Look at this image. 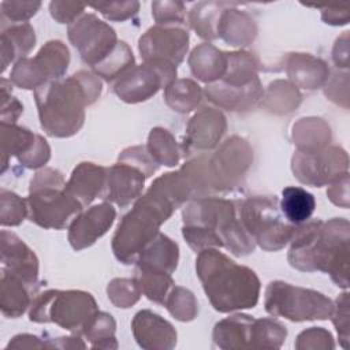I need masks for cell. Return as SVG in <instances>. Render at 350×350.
Listing matches in <instances>:
<instances>
[{
    "instance_id": "8",
    "label": "cell",
    "mask_w": 350,
    "mask_h": 350,
    "mask_svg": "<svg viewBox=\"0 0 350 350\" xmlns=\"http://www.w3.org/2000/svg\"><path fill=\"white\" fill-rule=\"evenodd\" d=\"M97 312L96 299L90 293L46 290L33 298L29 319L34 323H55L74 335H82Z\"/></svg>"
},
{
    "instance_id": "27",
    "label": "cell",
    "mask_w": 350,
    "mask_h": 350,
    "mask_svg": "<svg viewBox=\"0 0 350 350\" xmlns=\"http://www.w3.org/2000/svg\"><path fill=\"white\" fill-rule=\"evenodd\" d=\"M189 66L196 78L202 82L213 83L220 81L227 66V52H223L212 44H200L189 57Z\"/></svg>"
},
{
    "instance_id": "15",
    "label": "cell",
    "mask_w": 350,
    "mask_h": 350,
    "mask_svg": "<svg viewBox=\"0 0 350 350\" xmlns=\"http://www.w3.org/2000/svg\"><path fill=\"white\" fill-rule=\"evenodd\" d=\"M138 49L144 62L178 67L189 49V33L180 26L156 25L141 36Z\"/></svg>"
},
{
    "instance_id": "4",
    "label": "cell",
    "mask_w": 350,
    "mask_h": 350,
    "mask_svg": "<svg viewBox=\"0 0 350 350\" xmlns=\"http://www.w3.org/2000/svg\"><path fill=\"white\" fill-rule=\"evenodd\" d=\"M196 271L215 310L228 313L257 305L260 280L249 267L239 265L221 252L209 247L198 252Z\"/></svg>"
},
{
    "instance_id": "30",
    "label": "cell",
    "mask_w": 350,
    "mask_h": 350,
    "mask_svg": "<svg viewBox=\"0 0 350 350\" xmlns=\"http://www.w3.org/2000/svg\"><path fill=\"white\" fill-rule=\"evenodd\" d=\"M293 139L301 152H317L328 146L331 129L320 118H304L293 126Z\"/></svg>"
},
{
    "instance_id": "16",
    "label": "cell",
    "mask_w": 350,
    "mask_h": 350,
    "mask_svg": "<svg viewBox=\"0 0 350 350\" xmlns=\"http://www.w3.org/2000/svg\"><path fill=\"white\" fill-rule=\"evenodd\" d=\"M227 122L224 115L211 107H204L190 119L180 149L183 154L193 150H209L215 148L226 133Z\"/></svg>"
},
{
    "instance_id": "26",
    "label": "cell",
    "mask_w": 350,
    "mask_h": 350,
    "mask_svg": "<svg viewBox=\"0 0 350 350\" xmlns=\"http://www.w3.org/2000/svg\"><path fill=\"white\" fill-rule=\"evenodd\" d=\"M254 317L247 314H232L216 323L212 339L220 349H250Z\"/></svg>"
},
{
    "instance_id": "19",
    "label": "cell",
    "mask_w": 350,
    "mask_h": 350,
    "mask_svg": "<svg viewBox=\"0 0 350 350\" xmlns=\"http://www.w3.org/2000/svg\"><path fill=\"white\" fill-rule=\"evenodd\" d=\"M105 189L101 200L124 208L139 198L146 176L138 168L118 161L105 167Z\"/></svg>"
},
{
    "instance_id": "22",
    "label": "cell",
    "mask_w": 350,
    "mask_h": 350,
    "mask_svg": "<svg viewBox=\"0 0 350 350\" xmlns=\"http://www.w3.org/2000/svg\"><path fill=\"white\" fill-rule=\"evenodd\" d=\"M105 176V167L88 161L79 163L66 183V190L85 208L92 204L93 200L103 197Z\"/></svg>"
},
{
    "instance_id": "10",
    "label": "cell",
    "mask_w": 350,
    "mask_h": 350,
    "mask_svg": "<svg viewBox=\"0 0 350 350\" xmlns=\"http://www.w3.org/2000/svg\"><path fill=\"white\" fill-rule=\"evenodd\" d=\"M70 64L68 48L59 40L48 41L30 59L18 60L11 71V83L22 89H37L49 81L62 79Z\"/></svg>"
},
{
    "instance_id": "29",
    "label": "cell",
    "mask_w": 350,
    "mask_h": 350,
    "mask_svg": "<svg viewBox=\"0 0 350 350\" xmlns=\"http://www.w3.org/2000/svg\"><path fill=\"white\" fill-rule=\"evenodd\" d=\"M36 34L30 23L12 25L1 31V71L12 62H18L34 48Z\"/></svg>"
},
{
    "instance_id": "17",
    "label": "cell",
    "mask_w": 350,
    "mask_h": 350,
    "mask_svg": "<svg viewBox=\"0 0 350 350\" xmlns=\"http://www.w3.org/2000/svg\"><path fill=\"white\" fill-rule=\"evenodd\" d=\"M116 211L109 202L93 205L82 211L68 226V242L74 250L92 246L113 224Z\"/></svg>"
},
{
    "instance_id": "14",
    "label": "cell",
    "mask_w": 350,
    "mask_h": 350,
    "mask_svg": "<svg viewBox=\"0 0 350 350\" xmlns=\"http://www.w3.org/2000/svg\"><path fill=\"white\" fill-rule=\"evenodd\" d=\"M349 157L339 146H327L317 152L297 150L291 159L294 176L305 185L320 187L347 172Z\"/></svg>"
},
{
    "instance_id": "51",
    "label": "cell",
    "mask_w": 350,
    "mask_h": 350,
    "mask_svg": "<svg viewBox=\"0 0 350 350\" xmlns=\"http://www.w3.org/2000/svg\"><path fill=\"white\" fill-rule=\"evenodd\" d=\"M49 157H51V148L48 142L41 135L37 134V138L33 146L26 153L19 156L18 161L27 168H40L48 163Z\"/></svg>"
},
{
    "instance_id": "23",
    "label": "cell",
    "mask_w": 350,
    "mask_h": 350,
    "mask_svg": "<svg viewBox=\"0 0 350 350\" xmlns=\"http://www.w3.org/2000/svg\"><path fill=\"white\" fill-rule=\"evenodd\" d=\"M286 72L295 88L309 90L323 86L329 77L325 62L308 53H290L286 60Z\"/></svg>"
},
{
    "instance_id": "50",
    "label": "cell",
    "mask_w": 350,
    "mask_h": 350,
    "mask_svg": "<svg viewBox=\"0 0 350 350\" xmlns=\"http://www.w3.org/2000/svg\"><path fill=\"white\" fill-rule=\"evenodd\" d=\"M41 1H1V15L12 22L25 23L40 10Z\"/></svg>"
},
{
    "instance_id": "3",
    "label": "cell",
    "mask_w": 350,
    "mask_h": 350,
    "mask_svg": "<svg viewBox=\"0 0 350 350\" xmlns=\"http://www.w3.org/2000/svg\"><path fill=\"white\" fill-rule=\"evenodd\" d=\"M100 94V78L85 70L37 88L34 100L42 130L57 138L77 134L85 122V108L93 104Z\"/></svg>"
},
{
    "instance_id": "49",
    "label": "cell",
    "mask_w": 350,
    "mask_h": 350,
    "mask_svg": "<svg viewBox=\"0 0 350 350\" xmlns=\"http://www.w3.org/2000/svg\"><path fill=\"white\" fill-rule=\"evenodd\" d=\"M94 10L100 11L109 21H126L133 18L138 10V1H109V3H98L92 5Z\"/></svg>"
},
{
    "instance_id": "24",
    "label": "cell",
    "mask_w": 350,
    "mask_h": 350,
    "mask_svg": "<svg viewBox=\"0 0 350 350\" xmlns=\"http://www.w3.org/2000/svg\"><path fill=\"white\" fill-rule=\"evenodd\" d=\"M179 261L178 245L165 234L159 232L141 252L137 260V268L172 273Z\"/></svg>"
},
{
    "instance_id": "20",
    "label": "cell",
    "mask_w": 350,
    "mask_h": 350,
    "mask_svg": "<svg viewBox=\"0 0 350 350\" xmlns=\"http://www.w3.org/2000/svg\"><path fill=\"white\" fill-rule=\"evenodd\" d=\"M131 329L142 349L165 350L176 345V331L172 324L152 310H139L131 321Z\"/></svg>"
},
{
    "instance_id": "35",
    "label": "cell",
    "mask_w": 350,
    "mask_h": 350,
    "mask_svg": "<svg viewBox=\"0 0 350 350\" xmlns=\"http://www.w3.org/2000/svg\"><path fill=\"white\" fill-rule=\"evenodd\" d=\"M258 62L249 52H227V66L220 81L232 86H245L257 77Z\"/></svg>"
},
{
    "instance_id": "46",
    "label": "cell",
    "mask_w": 350,
    "mask_h": 350,
    "mask_svg": "<svg viewBox=\"0 0 350 350\" xmlns=\"http://www.w3.org/2000/svg\"><path fill=\"white\" fill-rule=\"evenodd\" d=\"M185 4L182 1H153L152 15L157 25L178 26L185 22Z\"/></svg>"
},
{
    "instance_id": "6",
    "label": "cell",
    "mask_w": 350,
    "mask_h": 350,
    "mask_svg": "<svg viewBox=\"0 0 350 350\" xmlns=\"http://www.w3.org/2000/svg\"><path fill=\"white\" fill-rule=\"evenodd\" d=\"M183 226H200L215 232L235 256L253 253L254 239L243 228L237 209V201L219 197L191 200L182 211Z\"/></svg>"
},
{
    "instance_id": "45",
    "label": "cell",
    "mask_w": 350,
    "mask_h": 350,
    "mask_svg": "<svg viewBox=\"0 0 350 350\" xmlns=\"http://www.w3.org/2000/svg\"><path fill=\"white\" fill-rule=\"evenodd\" d=\"M118 161L138 168L146 178H150L159 170V164L150 156L148 148L142 145L131 146L122 150Z\"/></svg>"
},
{
    "instance_id": "57",
    "label": "cell",
    "mask_w": 350,
    "mask_h": 350,
    "mask_svg": "<svg viewBox=\"0 0 350 350\" xmlns=\"http://www.w3.org/2000/svg\"><path fill=\"white\" fill-rule=\"evenodd\" d=\"M349 8L347 7H328V8H323L321 11V19L328 23V25H334V26H339V25H346L349 22Z\"/></svg>"
},
{
    "instance_id": "7",
    "label": "cell",
    "mask_w": 350,
    "mask_h": 350,
    "mask_svg": "<svg viewBox=\"0 0 350 350\" xmlns=\"http://www.w3.org/2000/svg\"><path fill=\"white\" fill-rule=\"evenodd\" d=\"M239 220L256 245L267 252L284 247L294 238L299 224L286 220L275 196H254L237 200Z\"/></svg>"
},
{
    "instance_id": "34",
    "label": "cell",
    "mask_w": 350,
    "mask_h": 350,
    "mask_svg": "<svg viewBox=\"0 0 350 350\" xmlns=\"http://www.w3.org/2000/svg\"><path fill=\"white\" fill-rule=\"evenodd\" d=\"M0 131H1V164H3L1 172L4 174L8 159L11 156H16L18 159L23 153H26L36 142L37 134L31 133L25 127L10 124V123H1Z\"/></svg>"
},
{
    "instance_id": "18",
    "label": "cell",
    "mask_w": 350,
    "mask_h": 350,
    "mask_svg": "<svg viewBox=\"0 0 350 350\" xmlns=\"http://www.w3.org/2000/svg\"><path fill=\"white\" fill-rule=\"evenodd\" d=\"M1 272L19 278L37 290L38 258L34 252L14 232L1 231Z\"/></svg>"
},
{
    "instance_id": "38",
    "label": "cell",
    "mask_w": 350,
    "mask_h": 350,
    "mask_svg": "<svg viewBox=\"0 0 350 350\" xmlns=\"http://www.w3.org/2000/svg\"><path fill=\"white\" fill-rule=\"evenodd\" d=\"M134 279L141 293L146 295L148 299L160 305L165 304L170 291L175 286L174 279L171 278L170 273L148 271L141 268H135Z\"/></svg>"
},
{
    "instance_id": "47",
    "label": "cell",
    "mask_w": 350,
    "mask_h": 350,
    "mask_svg": "<svg viewBox=\"0 0 350 350\" xmlns=\"http://www.w3.org/2000/svg\"><path fill=\"white\" fill-rule=\"evenodd\" d=\"M294 346L298 350H329L335 347V343L329 331L321 327H312L297 336Z\"/></svg>"
},
{
    "instance_id": "9",
    "label": "cell",
    "mask_w": 350,
    "mask_h": 350,
    "mask_svg": "<svg viewBox=\"0 0 350 350\" xmlns=\"http://www.w3.org/2000/svg\"><path fill=\"white\" fill-rule=\"evenodd\" d=\"M264 306L271 316L291 321H308L328 319L334 302L316 290L273 280L267 286Z\"/></svg>"
},
{
    "instance_id": "28",
    "label": "cell",
    "mask_w": 350,
    "mask_h": 350,
    "mask_svg": "<svg viewBox=\"0 0 350 350\" xmlns=\"http://www.w3.org/2000/svg\"><path fill=\"white\" fill-rule=\"evenodd\" d=\"M37 290L27 286L23 280L10 273L1 272L0 280V308L5 317L16 319L30 308Z\"/></svg>"
},
{
    "instance_id": "33",
    "label": "cell",
    "mask_w": 350,
    "mask_h": 350,
    "mask_svg": "<svg viewBox=\"0 0 350 350\" xmlns=\"http://www.w3.org/2000/svg\"><path fill=\"white\" fill-rule=\"evenodd\" d=\"M164 100L172 111L187 113L202 100V89L191 79H175L164 89Z\"/></svg>"
},
{
    "instance_id": "53",
    "label": "cell",
    "mask_w": 350,
    "mask_h": 350,
    "mask_svg": "<svg viewBox=\"0 0 350 350\" xmlns=\"http://www.w3.org/2000/svg\"><path fill=\"white\" fill-rule=\"evenodd\" d=\"M85 5L74 1H51L49 11L55 21L59 23H72L83 12Z\"/></svg>"
},
{
    "instance_id": "42",
    "label": "cell",
    "mask_w": 350,
    "mask_h": 350,
    "mask_svg": "<svg viewBox=\"0 0 350 350\" xmlns=\"http://www.w3.org/2000/svg\"><path fill=\"white\" fill-rule=\"evenodd\" d=\"M164 305L179 321H191L198 313V304L194 294L180 286L172 287Z\"/></svg>"
},
{
    "instance_id": "56",
    "label": "cell",
    "mask_w": 350,
    "mask_h": 350,
    "mask_svg": "<svg viewBox=\"0 0 350 350\" xmlns=\"http://www.w3.org/2000/svg\"><path fill=\"white\" fill-rule=\"evenodd\" d=\"M349 31H345V34L342 37H339L334 45L332 49V59L334 63L338 67H343L347 68L349 67Z\"/></svg>"
},
{
    "instance_id": "52",
    "label": "cell",
    "mask_w": 350,
    "mask_h": 350,
    "mask_svg": "<svg viewBox=\"0 0 350 350\" xmlns=\"http://www.w3.org/2000/svg\"><path fill=\"white\" fill-rule=\"evenodd\" d=\"M8 85H11V81H7L5 78L1 79V123H10L15 124L21 113L23 112V105L21 101L11 96V92L8 90Z\"/></svg>"
},
{
    "instance_id": "25",
    "label": "cell",
    "mask_w": 350,
    "mask_h": 350,
    "mask_svg": "<svg viewBox=\"0 0 350 350\" xmlns=\"http://www.w3.org/2000/svg\"><path fill=\"white\" fill-rule=\"evenodd\" d=\"M256 36L257 23L247 12L231 7L224 8L217 26V38L232 46H247Z\"/></svg>"
},
{
    "instance_id": "41",
    "label": "cell",
    "mask_w": 350,
    "mask_h": 350,
    "mask_svg": "<svg viewBox=\"0 0 350 350\" xmlns=\"http://www.w3.org/2000/svg\"><path fill=\"white\" fill-rule=\"evenodd\" d=\"M287 336L283 324L273 319H254L252 349H279Z\"/></svg>"
},
{
    "instance_id": "31",
    "label": "cell",
    "mask_w": 350,
    "mask_h": 350,
    "mask_svg": "<svg viewBox=\"0 0 350 350\" xmlns=\"http://www.w3.org/2000/svg\"><path fill=\"white\" fill-rule=\"evenodd\" d=\"M279 206L286 220L293 224H304L310 219L316 208V200L312 193L298 186L284 187Z\"/></svg>"
},
{
    "instance_id": "5",
    "label": "cell",
    "mask_w": 350,
    "mask_h": 350,
    "mask_svg": "<svg viewBox=\"0 0 350 350\" xmlns=\"http://www.w3.org/2000/svg\"><path fill=\"white\" fill-rule=\"evenodd\" d=\"M66 180L60 171L42 168L33 176L29 187L27 219L42 227L62 230L82 212L83 206L66 190Z\"/></svg>"
},
{
    "instance_id": "44",
    "label": "cell",
    "mask_w": 350,
    "mask_h": 350,
    "mask_svg": "<svg viewBox=\"0 0 350 350\" xmlns=\"http://www.w3.org/2000/svg\"><path fill=\"white\" fill-rule=\"evenodd\" d=\"M26 200L18 194L1 190L0 191V221L1 226H18L27 217Z\"/></svg>"
},
{
    "instance_id": "21",
    "label": "cell",
    "mask_w": 350,
    "mask_h": 350,
    "mask_svg": "<svg viewBox=\"0 0 350 350\" xmlns=\"http://www.w3.org/2000/svg\"><path fill=\"white\" fill-rule=\"evenodd\" d=\"M205 94L209 101L219 108L243 112L254 108L264 97V90L258 78L245 86H232L223 81L208 83Z\"/></svg>"
},
{
    "instance_id": "39",
    "label": "cell",
    "mask_w": 350,
    "mask_h": 350,
    "mask_svg": "<svg viewBox=\"0 0 350 350\" xmlns=\"http://www.w3.org/2000/svg\"><path fill=\"white\" fill-rule=\"evenodd\" d=\"M301 93L287 81H275L268 86L264 107L275 113H287L298 107Z\"/></svg>"
},
{
    "instance_id": "11",
    "label": "cell",
    "mask_w": 350,
    "mask_h": 350,
    "mask_svg": "<svg viewBox=\"0 0 350 350\" xmlns=\"http://www.w3.org/2000/svg\"><path fill=\"white\" fill-rule=\"evenodd\" d=\"M253 161V150L246 139L234 135L208 156L206 170L212 191L230 190L235 187Z\"/></svg>"
},
{
    "instance_id": "32",
    "label": "cell",
    "mask_w": 350,
    "mask_h": 350,
    "mask_svg": "<svg viewBox=\"0 0 350 350\" xmlns=\"http://www.w3.org/2000/svg\"><path fill=\"white\" fill-rule=\"evenodd\" d=\"M227 3L201 1L189 12V23L191 29L204 40L217 38V26Z\"/></svg>"
},
{
    "instance_id": "40",
    "label": "cell",
    "mask_w": 350,
    "mask_h": 350,
    "mask_svg": "<svg viewBox=\"0 0 350 350\" xmlns=\"http://www.w3.org/2000/svg\"><path fill=\"white\" fill-rule=\"evenodd\" d=\"M115 328L116 323L111 314L97 312L82 335L90 342L93 349H118Z\"/></svg>"
},
{
    "instance_id": "1",
    "label": "cell",
    "mask_w": 350,
    "mask_h": 350,
    "mask_svg": "<svg viewBox=\"0 0 350 350\" xmlns=\"http://www.w3.org/2000/svg\"><path fill=\"white\" fill-rule=\"evenodd\" d=\"M190 198V187L179 170L156 178L119 223L112 238L115 257L123 264H135L145 246L160 232V226Z\"/></svg>"
},
{
    "instance_id": "48",
    "label": "cell",
    "mask_w": 350,
    "mask_h": 350,
    "mask_svg": "<svg viewBox=\"0 0 350 350\" xmlns=\"http://www.w3.org/2000/svg\"><path fill=\"white\" fill-rule=\"evenodd\" d=\"M329 317L336 328L340 345L346 349L349 343V293L345 291L335 299Z\"/></svg>"
},
{
    "instance_id": "54",
    "label": "cell",
    "mask_w": 350,
    "mask_h": 350,
    "mask_svg": "<svg viewBox=\"0 0 350 350\" xmlns=\"http://www.w3.org/2000/svg\"><path fill=\"white\" fill-rule=\"evenodd\" d=\"M327 196L332 204L342 208H349V172L342 174L329 183Z\"/></svg>"
},
{
    "instance_id": "12",
    "label": "cell",
    "mask_w": 350,
    "mask_h": 350,
    "mask_svg": "<svg viewBox=\"0 0 350 350\" xmlns=\"http://www.w3.org/2000/svg\"><path fill=\"white\" fill-rule=\"evenodd\" d=\"M175 79L176 67L165 63L144 62V64L134 66L118 78L112 90L124 103L135 104L149 100Z\"/></svg>"
},
{
    "instance_id": "55",
    "label": "cell",
    "mask_w": 350,
    "mask_h": 350,
    "mask_svg": "<svg viewBox=\"0 0 350 350\" xmlns=\"http://www.w3.org/2000/svg\"><path fill=\"white\" fill-rule=\"evenodd\" d=\"M41 349V347H48V343L36 336V335H30V334H21L14 336L10 343L7 345V349Z\"/></svg>"
},
{
    "instance_id": "37",
    "label": "cell",
    "mask_w": 350,
    "mask_h": 350,
    "mask_svg": "<svg viewBox=\"0 0 350 350\" xmlns=\"http://www.w3.org/2000/svg\"><path fill=\"white\" fill-rule=\"evenodd\" d=\"M134 67V55L124 41H119L115 49L92 70L107 82H113Z\"/></svg>"
},
{
    "instance_id": "36",
    "label": "cell",
    "mask_w": 350,
    "mask_h": 350,
    "mask_svg": "<svg viewBox=\"0 0 350 350\" xmlns=\"http://www.w3.org/2000/svg\"><path fill=\"white\" fill-rule=\"evenodd\" d=\"M146 148L159 165L175 167L182 156L180 145H178L174 135L163 127L150 130Z\"/></svg>"
},
{
    "instance_id": "13",
    "label": "cell",
    "mask_w": 350,
    "mask_h": 350,
    "mask_svg": "<svg viewBox=\"0 0 350 350\" xmlns=\"http://www.w3.org/2000/svg\"><path fill=\"white\" fill-rule=\"evenodd\" d=\"M68 40L92 68L103 62L118 45L115 30L93 14H85L68 25Z\"/></svg>"
},
{
    "instance_id": "2",
    "label": "cell",
    "mask_w": 350,
    "mask_h": 350,
    "mask_svg": "<svg viewBox=\"0 0 350 350\" xmlns=\"http://www.w3.org/2000/svg\"><path fill=\"white\" fill-rule=\"evenodd\" d=\"M349 220L334 217L328 221L313 220L299 224L288 250L293 268L313 272L321 271L331 276L336 286L349 287L350 262Z\"/></svg>"
},
{
    "instance_id": "43",
    "label": "cell",
    "mask_w": 350,
    "mask_h": 350,
    "mask_svg": "<svg viewBox=\"0 0 350 350\" xmlns=\"http://www.w3.org/2000/svg\"><path fill=\"white\" fill-rule=\"evenodd\" d=\"M107 294L109 301L116 308L127 309L138 302L142 293L134 278L133 279L118 278L109 282L107 287Z\"/></svg>"
}]
</instances>
